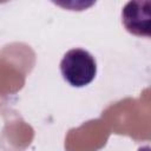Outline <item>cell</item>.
Masks as SVG:
<instances>
[{"mask_svg": "<svg viewBox=\"0 0 151 151\" xmlns=\"http://www.w3.org/2000/svg\"><path fill=\"white\" fill-rule=\"evenodd\" d=\"M122 21L126 31L133 35H151V1H129L122 11Z\"/></svg>", "mask_w": 151, "mask_h": 151, "instance_id": "obj_2", "label": "cell"}, {"mask_svg": "<svg viewBox=\"0 0 151 151\" xmlns=\"http://www.w3.org/2000/svg\"><path fill=\"white\" fill-rule=\"evenodd\" d=\"M60 72L71 86L83 87L88 85L97 74L94 57L83 48L67 51L60 61Z\"/></svg>", "mask_w": 151, "mask_h": 151, "instance_id": "obj_1", "label": "cell"}, {"mask_svg": "<svg viewBox=\"0 0 151 151\" xmlns=\"http://www.w3.org/2000/svg\"><path fill=\"white\" fill-rule=\"evenodd\" d=\"M138 151H151V150H150V146H143V147H140Z\"/></svg>", "mask_w": 151, "mask_h": 151, "instance_id": "obj_3", "label": "cell"}]
</instances>
